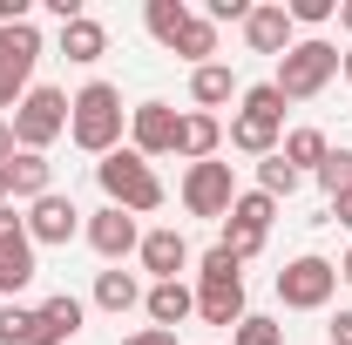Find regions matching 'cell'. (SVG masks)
<instances>
[{"mask_svg": "<svg viewBox=\"0 0 352 345\" xmlns=\"http://www.w3.org/2000/svg\"><path fill=\"white\" fill-rule=\"evenodd\" d=\"M122 129H129V109H122L116 82H88L82 95H68V142L75 149L109 156V149H122Z\"/></svg>", "mask_w": 352, "mask_h": 345, "instance_id": "obj_1", "label": "cell"}, {"mask_svg": "<svg viewBox=\"0 0 352 345\" xmlns=\"http://www.w3.org/2000/svg\"><path fill=\"white\" fill-rule=\"evenodd\" d=\"M95 183H102V197H109L116 210H129V216L163 210V183H156V170H149L135 149H109V156L95 163Z\"/></svg>", "mask_w": 352, "mask_h": 345, "instance_id": "obj_2", "label": "cell"}, {"mask_svg": "<svg viewBox=\"0 0 352 345\" xmlns=\"http://www.w3.org/2000/svg\"><path fill=\"white\" fill-rule=\"evenodd\" d=\"M339 61H346V47H332L325 34H305V41H292V54L278 61V75H271V88L285 95V102H311L318 88L339 75Z\"/></svg>", "mask_w": 352, "mask_h": 345, "instance_id": "obj_3", "label": "cell"}, {"mask_svg": "<svg viewBox=\"0 0 352 345\" xmlns=\"http://www.w3.org/2000/svg\"><path fill=\"white\" fill-rule=\"evenodd\" d=\"M285 142V95L271 82L244 88V109H237V122H230V149H244V156H271Z\"/></svg>", "mask_w": 352, "mask_h": 345, "instance_id": "obj_4", "label": "cell"}, {"mask_svg": "<svg viewBox=\"0 0 352 345\" xmlns=\"http://www.w3.org/2000/svg\"><path fill=\"white\" fill-rule=\"evenodd\" d=\"M7 122H14V149L47 156V142H61V135H68V95H61V88H28V95H21V109H14Z\"/></svg>", "mask_w": 352, "mask_h": 345, "instance_id": "obj_5", "label": "cell"}, {"mask_svg": "<svg viewBox=\"0 0 352 345\" xmlns=\"http://www.w3.org/2000/svg\"><path fill=\"white\" fill-rule=\"evenodd\" d=\"M41 27L34 21H14V27H0V109L14 115L21 109V95L34 88V61H41Z\"/></svg>", "mask_w": 352, "mask_h": 345, "instance_id": "obj_6", "label": "cell"}, {"mask_svg": "<svg viewBox=\"0 0 352 345\" xmlns=\"http://www.w3.org/2000/svg\"><path fill=\"white\" fill-rule=\"evenodd\" d=\"M332 291H339V264L332 258H292L285 271H278V304L285 311H325L332 304Z\"/></svg>", "mask_w": 352, "mask_h": 345, "instance_id": "obj_7", "label": "cell"}, {"mask_svg": "<svg viewBox=\"0 0 352 345\" xmlns=\"http://www.w3.org/2000/svg\"><path fill=\"white\" fill-rule=\"evenodd\" d=\"M230 203H237V176H230V163H190L183 170V210L190 216H230Z\"/></svg>", "mask_w": 352, "mask_h": 345, "instance_id": "obj_8", "label": "cell"}, {"mask_svg": "<svg viewBox=\"0 0 352 345\" xmlns=\"http://www.w3.org/2000/svg\"><path fill=\"white\" fill-rule=\"evenodd\" d=\"M176 129H183V115H176L170 102H135L129 109V149L149 163V156H176Z\"/></svg>", "mask_w": 352, "mask_h": 345, "instance_id": "obj_9", "label": "cell"}, {"mask_svg": "<svg viewBox=\"0 0 352 345\" xmlns=\"http://www.w3.org/2000/svg\"><path fill=\"white\" fill-rule=\"evenodd\" d=\"M82 237H88V251H95L102 264H122V258L135 251V244H142L135 216H129V210H116V203H102V210L88 216V230H82Z\"/></svg>", "mask_w": 352, "mask_h": 345, "instance_id": "obj_10", "label": "cell"}, {"mask_svg": "<svg viewBox=\"0 0 352 345\" xmlns=\"http://www.w3.org/2000/svg\"><path fill=\"white\" fill-rule=\"evenodd\" d=\"M135 258H142V271L156 278V285H170V278H183L190 271V237L176 230V223H163V230H142V244H135Z\"/></svg>", "mask_w": 352, "mask_h": 345, "instance_id": "obj_11", "label": "cell"}, {"mask_svg": "<svg viewBox=\"0 0 352 345\" xmlns=\"http://www.w3.org/2000/svg\"><path fill=\"white\" fill-rule=\"evenodd\" d=\"M244 41H251V54H292V41H298V27H292V14H285V0H258L251 7V21H244Z\"/></svg>", "mask_w": 352, "mask_h": 345, "instance_id": "obj_12", "label": "cell"}, {"mask_svg": "<svg viewBox=\"0 0 352 345\" xmlns=\"http://www.w3.org/2000/svg\"><path fill=\"white\" fill-rule=\"evenodd\" d=\"M75 230H82V210H75V197L47 190L41 203H28V237H34V244H68Z\"/></svg>", "mask_w": 352, "mask_h": 345, "instance_id": "obj_13", "label": "cell"}, {"mask_svg": "<svg viewBox=\"0 0 352 345\" xmlns=\"http://www.w3.org/2000/svg\"><path fill=\"white\" fill-rule=\"evenodd\" d=\"M142 311H149V325H156V332H176L183 318H197V285H190V278L149 285V291H142Z\"/></svg>", "mask_w": 352, "mask_h": 345, "instance_id": "obj_14", "label": "cell"}, {"mask_svg": "<svg viewBox=\"0 0 352 345\" xmlns=\"http://www.w3.org/2000/svg\"><path fill=\"white\" fill-rule=\"evenodd\" d=\"M7 183H14V203H41L47 190H54V163H47V156H34V149H14Z\"/></svg>", "mask_w": 352, "mask_h": 345, "instance_id": "obj_15", "label": "cell"}, {"mask_svg": "<svg viewBox=\"0 0 352 345\" xmlns=\"http://www.w3.org/2000/svg\"><path fill=\"white\" fill-rule=\"evenodd\" d=\"M217 142H223V122H217V115H204V109L183 115V129H176V156H183V163H210Z\"/></svg>", "mask_w": 352, "mask_h": 345, "instance_id": "obj_16", "label": "cell"}, {"mask_svg": "<svg viewBox=\"0 0 352 345\" xmlns=\"http://www.w3.org/2000/svg\"><path fill=\"white\" fill-rule=\"evenodd\" d=\"M95 304H102L109 318H122V311H135V304H142V285H135V271H122V264L95 271Z\"/></svg>", "mask_w": 352, "mask_h": 345, "instance_id": "obj_17", "label": "cell"}, {"mask_svg": "<svg viewBox=\"0 0 352 345\" xmlns=\"http://www.w3.org/2000/svg\"><path fill=\"white\" fill-rule=\"evenodd\" d=\"M197 318L204 325H244V285H197Z\"/></svg>", "mask_w": 352, "mask_h": 345, "instance_id": "obj_18", "label": "cell"}, {"mask_svg": "<svg viewBox=\"0 0 352 345\" xmlns=\"http://www.w3.org/2000/svg\"><path fill=\"white\" fill-rule=\"evenodd\" d=\"M237 95V75H230V61H204V68H190V102L210 115V109H223Z\"/></svg>", "mask_w": 352, "mask_h": 345, "instance_id": "obj_19", "label": "cell"}, {"mask_svg": "<svg viewBox=\"0 0 352 345\" xmlns=\"http://www.w3.org/2000/svg\"><path fill=\"white\" fill-rule=\"evenodd\" d=\"M34 285V237H7L0 244V298H21Z\"/></svg>", "mask_w": 352, "mask_h": 345, "instance_id": "obj_20", "label": "cell"}, {"mask_svg": "<svg viewBox=\"0 0 352 345\" xmlns=\"http://www.w3.org/2000/svg\"><path fill=\"white\" fill-rule=\"evenodd\" d=\"M34 311H41V345H75V332H82V298L54 291V298L34 304Z\"/></svg>", "mask_w": 352, "mask_h": 345, "instance_id": "obj_21", "label": "cell"}, {"mask_svg": "<svg viewBox=\"0 0 352 345\" xmlns=\"http://www.w3.org/2000/svg\"><path fill=\"white\" fill-rule=\"evenodd\" d=\"M61 54H68V61H102V54H109V27H102V21H95V14H82V21H68V27H61Z\"/></svg>", "mask_w": 352, "mask_h": 345, "instance_id": "obj_22", "label": "cell"}, {"mask_svg": "<svg viewBox=\"0 0 352 345\" xmlns=\"http://www.w3.org/2000/svg\"><path fill=\"white\" fill-rule=\"evenodd\" d=\"M278 156H285L298 176H318V163L332 156V142H325V129H292L285 142H278Z\"/></svg>", "mask_w": 352, "mask_h": 345, "instance_id": "obj_23", "label": "cell"}, {"mask_svg": "<svg viewBox=\"0 0 352 345\" xmlns=\"http://www.w3.org/2000/svg\"><path fill=\"white\" fill-rule=\"evenodd\" d=\"M142 27H149V34H156V41L170 47L176 34H183V27H190V0H149V7H142Z\"/></svg>", "mask_w": 352, "mask_h": 345, "instance_id": "obj_24", "label": "cell"}, {"mask_svg": "<svg viewBox=\"0 0 352 345\" xmlns=\"http://www.w3.org/2000/svg\"><path fill=\"white\" fill-rule=\"evenodd\" d=\"M170 54H183L190 68H204V61L217 54V27H210L204 14H190V27H183V34H176V41H170Z\"/></svg>", "mask_w": 352, "mask_h": 345, "instance_id": "obj_25", "label": "cell"}, {"mask_svg": "<svg viewBox=\"0 0 352 345\" xmlns=\"http://www.w3.org/2000/svg\"><path fill=\"white\" fill-rule=\"evenodd\" d=\"M298 183H305V176L292 170V163H285L278 149H271V156H258V190L271 197V203H285V197H298Z\"/></svg>", "mask_w": 352, "mask_h": 345, "instance_id": "obj_26", "label": "cell"}, {"mask_svg": "<svg viewBox=\"0 0 352 345\" xmlns=\"http://www.w3.org/2000/svg\"><path fill=\"white\" fill-rule=\"evenodd\" d=\"M0 345H41V311L34 304H0Z\"/></svg>", "mask_w": 352, "mask_h": 345, "instance_id": "obj_27", "label": "cell"}, {"mask_svg": "<svg viewBox=\"0 0 352 345\" xmlns=\"http://www.w3.org/2000/svg\"><path fill=\"white\" fill-rule=\"evenodd\" d=\"M264 237H271V230H251V223L223 216V237H217V244H223V251H230L237 264H244V258H258V251H264Z\"/></svg>", "mask_w": 352, "mask_h": 345, "instance_id": "obj_28", "label": "cell"}, {"mask_svg": "<svg viewBox=\"0 0 352 345\" xmlns=\"http://www.w3.org/2000/svg\"><path fill=\"white\" fill-rule=\"evenodd\" d=\"M197 285H244V264L217 244V251H204V264H197Z\"/></svg>", "mask_w": 352, "mask_h": 345, "instance_id": "obj_29", "label": "cell"}, {"mask_svg": "<svg viewBox=\"0 0 352 345\" xmlns=\"http://www.w3.org/2000/svg\"><path fill=\"white\" fill-rule=\"evenodd\" d=\"M230 216H237V223H251V230H271V216H278V203H271L264 190H237V203H230Z\"/></svg>", "mask_w": 352, "mask_h": 345, "instance_id": "obj_30", "label": "cell"}, {"mask_svg": "<svg viewBox=\"0 0 352 345\" xmlns=\"http://www.w3.org/2000/svg\"><path fill=\"white\" fill-rule=\"evenodd\" d=\"M318 190H325V197H346L352 190V149H332V156L318 163Z\"/></svg>", "mask_w": 352, "mask_h": 345, "instance_id": "obj_31", "label": "cell"}, {"mask_svg": "<svg viewBox=\"0 0 352 345\" xmlns=\"http://www.w3.org/2000/svg\"><path fill=\"white\" fill-rule=\"evenodd\" d=\"M230 345H285V325H278V318H258V311H244V325L230 332Z\"/></svg>", "mask_w": 352, "mask_h": 345, "instance_id": "obj_32", "label": "cell"}, {"mask_svg": "<svg viewBox=\"0 0 352 345\" xmlns=\"http://www.w3.org/2000/svg\"><path fill=\"white\" fill-rule=\"evenodd\" d=\"M285 14H292V27H325L339 14V0H285Z\"/></svg>", "mask_w": 352, "mask_h": 345, "instance_id": "obj_33", "label": "cell"}, {"mask_svg": "<svg viewBox=\"0 0 352 345\" xmlns=\"http://www.w3.org/2000/svg\"><path fill=\"white\" fill-rule=\"evenodd\" d=\"M204 21H210V27H223V21L244 27V21H251V0H204Z\"/></svg>", "mask_w": 352, "mask_h": 345, "instance_id": "obj_34", "label": "cell"}, {"mask_svg": "<svg viewBox=\"0 0 352 345\" xmlns=\"http://www.w3.org/2000/svg\"><path fill=\"white\" fill-rule=\"evenodd\" d=\"M7 237H28V216L14 210V203H7V210H0V244H7Z\"/></svg>", "mask_w": 352, "mask_h": 345, "instance_id": "obj_35", "label": "cell"}, {"mask_svg": "<svg viewBox=\"0 0 352 345\" xmlns=\"http://www.w3.org/2000/svg\"><path fill=\"white\" fill-rule=\"evenodd\" d=\"M122 345H176V332H156V325H142V332H129Z\"/></svg>", "mask_w": 352, "mask_h": 345, "instance_id": "obj_36", "label": "cell"}, {"mask_svg": "<svg viewBox=\"0 0 352 345\" xmlns=\"http://www.w3.org/2000/svg\"><path fill=\"white\" fill-rule=\"evenodd\" d=\"M14 21H28V0H0V27H14Z\"/></svg>", "mask_w": 352, "mask_h": 345, "instance_id": "obj_37", "label": "cell"}, {"mask_svg": "<svg viewBox=\"0 0 352 345\" xmlns=\"http://www.w3.org/2000/svg\"><path fill=\"white\" fill-rule=\"evenodd\" d=\"M7 163H14V122L0 115V170H7Z\"/></svg>", "mask_w": 352, "mask_h": 345, "instance_id": "obj_38", "label": "cell"}, {"mask_svg": "<svg viewBox=\"0 0 352 345\" xmlns=\"http://www.w3.org/2000/svg\"><path fill=\"white\" fill-rule=\"evenodd\" d=\"M332 223H346V230H352V190H346V197H332Z\"/></svg>", "mask_w": 352, "mask_h": 345, "instance_id": "obj_39", "label": "cell"}, {"mask_svg": "<svg viewBox=\"0 0 352 345\" xmlns=\"http://www.w3.org/2000/svg\"><path fill=\"white\" fill-rule=\"evenodd\" d=\"M332 339H339V345H352V311H339V318H332Z\"/></svg>", "mask_w": 352, "mask_h": 345, "instance_id": "obj_40", "label": "cell"}, {"mask_svg": "<svg viewBox=\"0 0 352 345\" xmlns=\"http://www.w3.org/2000/svg\"><path fill=\"white\" fill-rule=\"evenodd\" d=\"M7 203H14V183H7V170H0V210H7Z\"/></svg>", "mask_w": 352, "mask_h": 345, "instance_id": "obj_41", "label": "cell"}, {"mask_svg": "<svg viewBox=\"0 0 352 345\" xmlns=\"http://www.w3.org/2000/svg\"><path fill=\"white\" fill-rule=\"evenodd\" d=\"M339 27H346V34H352V0H339Z\"/></svg>", "mask_w": 352, "mask_h": 345, "instance_id": "obj_42", "label": "cell"}, {"mask_svg": "<svg viewBox=\"0 0 352 345\" xmlns=\"http://www.w3.org/2000/svg\"><path fill=\"white\" fill-rule=\"evenodd\" d=\"M339 75H346V82H352V47H346V61H339Z\"/></svg>", "mask_w": 352, "mask_h": 345, "instance_id": "obj_43", "label": "cell"}, {"mask_svg": "<svg viewBox=\"0 0 352 345\" xmlns=\"http://www.w3.org/2000/svg\"><path fill=\"white\" fill-rule=\"evenodd\" d=\"M339 278H346V285H352V251H346V264H339Z\"/></svg>", "mask_w": 352, "mask_h": 345, "instance_id": "obj_44", "label": "cell"}]
</instances>
